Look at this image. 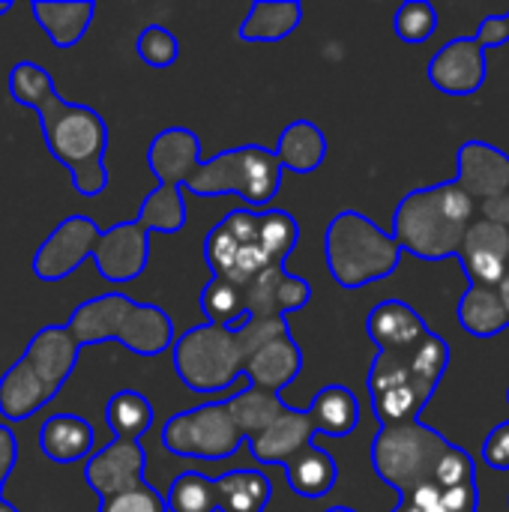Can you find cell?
Wrapping results in <instances>:
<instances>
[{
	"label": "cell",
	"instance_id": "60d3db41",
	"mask_svg": "<svg viewBox=\"0 0 509 512\" xmlns=\"http://www.w3.org/2000/svg\"><path fill=\"white\" fill-rule=\"evenodd\" d=\"M483 462L495 471H509V420L489 432L483 444Z\"/></svg>",
	"mask_w": 509,
	"mask_h": 512
},
{
	"label": "cell",
	"instance_id": "4fadbf2b",
	"mask_svg": "<svg viewBox=\"0 0 509 512\" xmlns=\"http://www.w3.org/2000/svg\"><path fill=\"white\" fill-rule=\"evenodd\" d=\"M90 258L99 276L111 285H123L138 279L150 261V234L132 219L117 222L105 231L90 234Z\"/></svg>",
	"mask_w": 509,
	"mask_h": 512
},
{
	"label": "cell",
	"instance_id": "7bdbcfd3",
	"mask_svg": "<svg viewBox=\"0 0 509 512\" xmlns=\"http://www.w3.org/2000/svg\"><path fill=\"white\" fill-rule=\"evenodd\" d=\"M15 462H18V438L6 423H0V498L9 474L15 471Z\"/></svg>",
	"mask_w": 509,
	"mask_h": 512
},
{
	"label": "cell",
	"instance_id": "d6986e66",
	"mask_svg": "<svg viewBox=\"0 0 509 512\" xmlns=\"http://www.w3.org/2000/svg\"><path fill=\"white\" fill-rule=\"evenodd\" d=\"M486 48L474 42V36L450 39L429 60V81L450 96H471L486 81Z\"/></svg>",
	"mask_w": 509,
	"mask_h": 512
},
{
	"label": "cell",
	"instance_id": "836d02e7",
	"mask_svg": "<svg viewBox=\"0 0 509 512\" xmlns=\"http://www.w3.org/2000/svg\"><path fill=\"white\" fill-rule=\"evenodd\" d=\"M201 312L207 315V324L216 327H240L246 321L243 315V294L237 285L210 276V282L201 291Z\"/></svg>",
	"mask_w": 509,
	"mask_h": 512
},
{
	"label": "cell",
	"instance_id": "f907efd6",
	"mask_svg": "<svg viewBox=\"0 0 509 512\" xmlns=\"http://www.w3.org/2000/svg\"><path fill=\"white\" fill-rule=\"evenodd\" d=\"M327 512H357V510H351V507H330Z\"/></svg>",
	"mask_w": 509,
	"mask_h": 512
},
{
	"label": "cell",
	"instance_id": "ee69618b",
	"mask_svg": "<svg viewBox=\"0 0 509 512\" xmlns=\"http://www.w3.org/2000/svg\"><path fill=\"white\" fill-rule=\"evenodd\" d=\"M474 42L483 45V48H495V45L509 42V27L507 21H504V15H489V18H483V24H480L477 33H474Z\"/></svg>",
	"mask_w": 509,
	"mask_h": 512
},
{
	"label": "cell",
	"instance_id": "74e56055",
	"mask_svg": "<svg viewBox=\"0 0 509 512\" xmlns=\"http://www.w3.org/2000/svg\"><path fill=\"white\" fill-rule=\"evenodd\" d=\"M135 51L138 57L153 66V69H168L177 63L180 57V39L168 30V27H159V24H150L138 33V42H135Z\"/></svg>",
	"mask_w": 509,
	"mask_h": 512
},
{
	"label": "cell",
	"instance_id": "5b68a950",
	"mask_svg": "<svg viewBox=\"0 0 509 512\" xmlns=\"http://www.w3.org/2000/svg\"><path fill=\"white\" fill-rule=\"evenodd\" d=\"M81 348L117 342L135 357H159L174 345V321L153 303H135L120 291L84 300L66 321Z\"/></svg>",
	"mask_w": 509,
	"mask_h": 512
},
{
	"label": "cell",
	"instance_id": "681fc988",
	"mask_svg": "<svg viewBox=\"0 0 509 512\" xmlns=\"http://www.w3.org/2000/svg\"><path fill=\"white\" fill-rule=\"evenodd\" d=\"M0 512H18V510H15L6 498H0Z\"/></svg>",
	"mask_w": 509,
	"mask_h": 512
},
{
	"label": "cell",
	"instance_id": "8fae6325",
	"mask_svg": "<svg viewBox=\"0 0 509 512\" xmlns=\"http://www.w3.org/2000/svg\"><path fill=\"white\" fill-rule=\"evenodd\" d=\"M240 444L243 435L237 432L225 402H207L201 408L180 411L162 426V447L180 459L225 462L240 450Z\"/></svg>",
	"mask_w": 509,
	"mask_h": 512
},
{
	"label": "cell",
	"instance_id": "ffe728a7",
	"mask_svg": "<svg viewBox=\"0 0 509 512\" xmlns=\"http://www.w3.org/2000/svg\"><path fill=\"white\" fill-rule=\"evenodd\" d=\"M366 333L378 345V351H411L417 348L432 330L426 321L402 300H384L378 303L366 318Z\"/></svg>",
	"mask_w": 509,
	"mask_h": 512
},
{
	"label": "cell",
	"instance_id": "9a60e30c",
	"mask_svg": "<svg viewBox=\"0 0 509 512\" xmlns=\"http://www.w3.org/2000/svg\"><path fill=\"white\" fill-rule=\"evenodd\" d=\"M144 468H147V456H144L141 441L114 438L99 453L93 450V456L84 462V480L102 501H108V498H117L123 492L144 486L147 483Z\"/></svg>",
	"mask_w": 509,
	"mask_h": 512
},
{
	"label": "cell",
	"instance_id": "ab89813d",
	"mask_svg": "<svg viewBox=\"0 0 509 512\" xmlns=\"http://www.w3.org/2000/svg\"><path fill=\"white\" fill-rule=\"evenodd\" d=\"M99 512H168L165 498L153 486H138L132 492H123L117 498H108L99 504Z\"/></svg>",
	"mask_w": 509,
	"mask_h": 512
},
{
	"label": "cell",
	"instance_id": "d6a6232c",
	"mask_svg": "<svg viewBox=\"0 0 509 512\" xmlns=\"http://www.w3.org/2000/svg\"><path fill=\"white\" fill-rule=\"evenodd\" d=\"M258 237L264 246V255L270 258V264L285 267L288 255L297 249L300 243V228L294 222V216H288L285 210H258Z\"/></svg>",
	"mask_w": 509,
	"mask_h": 512
},
{
	"label": "cell",
	"instance_id": "484cf974",
	"mask_svg": "<svg viewBox=\"0 0 509 512\" xmlns=\"http://www.w3.org/2000/svg\"><path fill=\"white\" fill-rule=\"evenodd\" d=\"M273 156L279 159L282 171L312 174L327 159V135L312 120H294L282 129Z\"/></svg>",
	"mask_w": 509,
	"mask_h": 512
},
{
	"label": "cell",
	"instance_id": "3957f363",
	"mask_svg": "<svg viewBox=\"0 0 509 512\" xmlns=\"http://www.w3.org/2000/svg\"><path fill=\"white\" fill-rule=\"evenodd\" d=\"M81 345L66 330V324L42 327L27 351L6 369L0 378V417L9 423H21L39 414L57 393L66 387L75 372Z\"/></svg>",
	"mask_w": 509,
	"mask_h": 512
},
{
	"label": "cell",
	"instance_id": "d590c367",
	"mask_svg": "<svg viewBox=\"0 0 509 512\" xmlns=\"http://www.w3.org/2000/svg\"><path fill=\"white\" fill-rule=\"evenodd\" d=\"M165 510L168 512H216V492L213 480L198 471L180 474L168 495H165Z\"/></svg>",
	"mask_w": 509,
	"mask_h": 512
},
{
	"label": "cell",
	"instance_id": "2e32d148",
	"mask_svg": "<svg viewBox=\"0 0 509 512\" xmlns=\"http://www.w3.org/2000/svg\"><path fill=\"white\" fill-rule=\"evenodd\" d=\"M456 258L471 285L498 288L509 273V231L477 216L471 228L465 231V240Z\"/></svg>",
	"mask_w": 509,
	"mask_h": 512
},
{
	"label": "cell",
	"instance_id": "d4e9b609",
	"mask_svg": "<svg viewBox=\"0 0 509 512\" xmlns=\"http://www.w3.org/2000/svg\"><path fill=\"white\" fill-rule=\"evenodd\" d=\"M306 417H309L315 435L348 438L360 426V399L348 387L330 384L315 393L312 405L306 408Z\"/></svg>",
	"mask_w": 509,
	"mask_h": 512
},
{
	"label": "cell",
	"instance_id": "5bb4252c",
	"mask_svg": "<svg viewBox=\"0 0 509 512\" xmlns=\"http://www.w3.org/2000/svg\"><path fill=\"white\" fill-rule=\"evenodd\" d=\"M99 225L90 216H66L36 249L33 255V276L42 282H60L66 276H72L87 258H90V234Z\"/></svg>",
	"mask_w": 509,
	"mask_h": 512
},
{
	"label": "cell",
	"instance_id": "e0dca14e",
	"mask_svg": "<svg viewBox=\"0 0 509 512\" xmlns=\"http://www.w3.org/2000/svg\"><path fill=\"white\" fill-rule=\"evenodd\" d=\"M243 315L246 318H285L309 306L312 285L300 276H291L285 267H267L243 288Z\"/></svg>",
	"mask_w": 509,
	"mask_h": 512
},
{
	"label": "cell",
	"instance_id": "f6af8a7d",
	"mask_svg": "<svg viewBox=\"0 0 509 512\" xmlns=\"http://www.w3.org/2000/svg\"><path fill=\"white\" fill-rule=\"evenodd\" d=\"M477 216L492 222V225H501L509 231V192L507 195H495V198H486L477 204Z\"/></svg>",
	"mask_w": 509,
	"mask_h": 512
},
{
	"label": "cell",
	"instance_id": "52a82bcc",
	"mask_svg": "<svg viewBox=\"0 0 509 512\" xmlns=\"http://www.w3.org/2000/svg\"><path fill=\"white\" fill-rule=\"evenodd\" d=\"M150 171L156 174L159 186L141 201L138 225L162 234H177L186 225V198L183 183L201 162V138L186 126H168L156 132L147 150Z\"/></svg>",
	"mask_w": 509,
	"mask_h": 512
},
{
	"label": "cell",
	"instance_id": "f5cc1de1",
	"mask_svg": "<svg viewBox=\"0 0 509 512\" xmlns=\"http://www.w3.org/2000/svg\"><path fill=\"white\" fill-rule=\"evenodd\" d=\"M504 21H507V27H509V12H507V15H504Z\"/></svg>",
	"mask_w": 509,
	"mask_h": 512
},
{
	"label": "cell",
	"instance_id": "c3c4849f",
	"mask_svg": "<svg viewBox=\"0 0 509 512\" xmlns=\"http://www.w3.org/2000/svg\"><path fill=\"white\" fill-rule=\"evenodd\" d=\"M393 512H420L417 510V507H411V504H405V501H402V504H399V507H396V510Z\"/></svg>",
	"mask_w": 509,
	"mask_h": 512
},
{
	"label": "cell",
	"instance_id": "1f68e13d",
	"mask_svg": "<svg viewBox=\"0 0 509 512\" xmlns=\"http://www.w3.org/2000/svg\"><path fill=\"white\" fill-rule=\"evenodd\" d=\"M105 420H108V429L114 432V438L120 441H141L153 420H156V411H153V402L138 393V390H120L108 399L105 405Z\"/></svg>",
	"mask_w": 509,
	"mask_h": 512
},
{
	"label": "cell",
	"instance_id": "7a4b0ae2",
	"mask_svg": "<svg viewBox=\"0 0 509 512\" xmlns=\"http://www.w3.org/2000/svg\"><path fill=\"white\" fill-rule=\"evenodd\" d=\"M477 219V204L459 189L456 180L408 192L393 216L390 237L402 252L423 261L456 258L465 231Z\"/></svg>",
	"mask_w": 509,
	"mask_h": 512
},
{
	"label": "cell",
	"instance_id": "f546056e",
	"mask_svg": "<svg viewBox=\"0 0 509 512\" xmlns=\"http://www.w3.org/2000/svg\"><path fill=\"white\" fill-rule=\"evenodd\" d=\"M456 315H459V324L465 327V333H471L477 339H492V336L504 333L509 327V318L504 306H501L498 288L471 285L462 294Z\"/></svg>",
	"mask_w": 509,
	"mask_h": 512
},
{
	"label": "cell",
	"instance_id": "44dd1931",
	"mask_svg": "<svg viewBox=\"0 0 509 512\" xmlns=\"http://www.w3.org/2000/svg\"><path fill=\"white\" fill-rule=\"evenodd\" d=\"M303 369V351L291 339V333L270 339L261 345L243 366V378L249 387L267 390V393H282Z\"/></svg>",
	"mask_w": 509,
	"mask_h": 512
},
{
	"label": "cell",
	"instance_id": "816d5d0a",
	"mask_svg": "<svg viewBox=\"0 0 509 512\" xmlns=\"http://www.w3.org/2000/svg\"><path fill=\"white\" fill-rule=\"evenodd\" d=\"M12 9V3H0V15H6Z\"/></svg>",
	"mask_w": 509,
	"mask_h": 512
},
{
	"label": "cell",
	"instance_id": "9c48e42d",
	"mask_svg": "<svg viewBox=\"0 0 509 512\" xmlns=\"http://www.w3.org/2000/svg\"><path fill=\"white\" fill-rule=\"evenodd\" d=\"M174 372L192 393H222L243 381V366L249 360L246 345L237 330L201 324L189 327L174 339Z\"/></svg>",
	"mask_w": 509,
	"mask_h": 512
},
{
	"label": "cell",
	"instance_id": "e575fe53",
	"mask_svg": "<svg viewBox=\"0 0 509 512\" xmlns=\"http://www.w3.org/2000/svg\"><path fill=\"white\" fill-rule=\"evenodd\" d=\"M9 93L18 105L39 111L57 93V87H54V78L39 63L18 60L9 72Z\"/></svg>",
	"mask_w": 509,
	"mask_h": 512
},
{
	"label": "cell",
	"instance_id": "277c9868",
	"mask_svg": "<svg viewBox=\"0 0 509 512\" xmlns=\"http://www.w3.org/2000/svg\"><path fill=\"white\" fill-rule=\"evenodd\" d=\"M39 126L48 153L69 171V180L78 195L96 198L108 186V126L105 117L78 102H66L54 93L39 111Z\"/></svg>",
	"mask_w": 509,
	"mask_h": 512
},
{
	"label": "cell",
	"instance_id": "bcb514c9",
	"mask_svg": "<svg viewBox=\"0 0 509 512\" xmlns=\"http://www.w3.org/2000/svg\"><path fill=\"white\" fill-rule=\"evenodd\" d=\"M441 486L438 483H423V486H417L408 498H402L405 504H411V507H417V510H429V507H435V504H441Z\"/></svg>",
	"mask_w": 509,
	"mask_h": 512
},
{
	"label": "cell",
	"instance_id": "7c38bea8",
	"mask_svg": "<svg viewBox=\"0 0 509 512\" xmlns=\"http://www.w3.org/2000/svg\"><path fill=\"white\" fill-rule=\"evenodd\" d=\"M204 258L216 279H225L237 288H243L261 270L276 267L264 255L258 237V210H246V207L231 210L219 225L210 228L204 240Z\"/></svg>",
	"mask_w": 509,
	"mask_h": 512
},
{
	"label": "cell",
	"instance_id": "30bf717a",
	"mask_svg": "<svg viewBox=\"0 0 509 512\" xmlns=\"http://www.w3.org/2000/svg\"><path fill=\"white\" fill-rule=\"evenodd\" d=\"M447 447L450 441L420 420L384 426L372 441V468L390 489L408 498L417 486L432 483L435 465Z\"/></svg>",
	"mask_w": 509,
	"mask_h": 512
},
{
	"label": "cell",
	"instance_id": "ac0fdd59",
	"mask_svg": "<svg viewBox=\"0 0 509 512\" xmlns=\"http://www.w3.org/2000/svg\"><path fill=\"white\" fill-rule=\"evenodd\" d=\"M456 183L474 201L509 192V153L486 141H465L456 153Z\"/></svg>",
	"mask_w": 509,
	"mask_h": 512
},
{
	"label": "cell",
	"instance_id": "603a6c76",
	"mask_svg": "<svg viewBox=\"0 0 509 512\" xmlns=\"http://www.w3.org/2000/svg\"><path fill=\"white\" fill-rule=\"evenodd\" d=\"M39 447L48 462L54 465H75L87 462L96 447L93 426L78 414H54L39 429Z\"/></svg>",
	"mask_w": 509,
	"mask_h": 512
},
{
	"label": "cell",
	"instance_id": "8d00e7d4",
	"mask_svg": "<svg viewBox=\"0 0 509 512\" xmlns=\"http://www.w3.org/2000/svg\"><path fill=\"white\" fill-rule=\"evenodd\" d=\"M393 30L408 45H423L438 30V12L429 0H408L393 18Z\"/></svg>",
	"mask_w": 509,
	"mask_h": 512
},
{
	"label": "cell",
	"instance_id": "f35d334b",
	"mask_svg": "<svg viewBox=\"0 0 509 512\" xmlns=\"http://www.w3.org/2000/svg\"><path fill=\"white\" fill-rule=\"evenodd\" d=\"M474 477H477L474 459H471L462 447L450 444V447L444 450V456L438 459V465H435V477H432V483H438L441 489H456V486L477 483Z\"/></svg>",
	"mask_w": 509,
	"mask_h": 512
},
{
	"label": "cell",
	"instance_id": "6da1fadb",
	"mask_svg": "<svg viewBox=\"0 0 509 512\" xmlns=\"http://www.w3.org/2000/svg\"><path fill=\"white\" fill-rule=\"evenodd\" d=\"M447 363L450 345L435 333L411 351H378L369 369V396L381 429L420 420V411L435 396Z\"/></svg>",
	"mask_w": 509,
	"mask_h": 512
},
{
	"label": "cell",
	"instance_id": "8992f818",
	"mask_svg": "<svg viewBox=\"0 0 509 512\" xmlns=\"http://www.w3.org/2000/svg\"><path fill=\"white\" fill-rule=\"evenodd\" d=\"M324 258L339 288L357 291V288H366L372 282L393 276L399 267L402 249L369 216L357 210H342L327 225Z\"/></svg>",
	"mask_w": 509,
	"mask_h": 512
},
{
	"label": "cell",
	"instance_id": "7dc6e473",
	"mask_svg": "<svg viewBox=\"0 0 509 512\" xmlns=\"http://www.w3.org/2000/svg\"><path fill=\"white\" fill-rule=\"evenodd\" d=\"M498 297H501V306H504V312H507L509 318V273L504 276V282L498 285Z\"/></svg>",
	"mask_w": 509,
	"mask_h": 512
},
{
	"label": "cell",
	"instance_id": "4316f807",
	"mask_svg": "<svg viewBox=\"0 0 509 512\" xmlns=\"http://www.w3.org/2000/svg\"><path fill=\"white\" fill-rule=\"evenodd\" d=\"M336 480H339V465L318 444L303 447L285 465V483H288V489L294 495H300V498H309V501H318V498L330 495L333 486H336Z\"/></svg>",
	"mask_w": 509,
	"mask_h": 512
},
{
	"label": "cell",
	"instance_id": "b9f144b4",
	"mask_svg": "<svg viewBox=\"0 0 509 512\" xmlns=\"http://www.w3.org/2000/svg\"><path fill=\"white\" fill-rule=\"evenodd\" d=\"M477 504H480L477 483H468V486H456V489H444L441 492V507L447 512H477Z\"/></svg>",
	"mask_w": 509,
	"mask_h": 512
},
{
	"label": "cell",
	"instance_id": "f1b7e54d",
	"mask_svg": "<svg viewBox=\"0 0 509 512\" xmlns=\"http://www.w3.org/2000/svg\"><path fill=\"white\" fill-rule=\"evenodd\" d=\"M216 512H264L273 498V486L261 471H228L213 480Z\"/></svg>",
	"mask_w": 509,
	"mask_h": 512
},
{
	"label": "cell",
	"instance_id": "ba28073f",
	"mask_svg": "<svg viewBox=\"0 0 509 512\" xmlns=\"http://www.w3.org/2000/svg\"><path fill=\"white\" fill-rule=\"evenodd\" d=\"M183 189L201 198L237 195L252 207H267L282 189V165L273 150L255 144L231 147L210 159H201L186 177Z\"/></svg>",
	"mask_w": 509,
	"mask_h": 512
},
{
	"label": "cell",
	"instance_id": "cb8c5ba5",
	"mask_svg": "<svg viewBox=\"0 0 509 512\" xmlns=\"http://www.w3.org/2000/svg\"><path fill=\"white\" fill-rule=\"evenodd\" d=\"M30 12H33L36 24L42 27V33L57 48H72L90 30L93 15H96V3H90V0H72V3L36 0V3H30Z\"/></svg>",
	"mask_w": 509,
	"mask_h": 512
},
{
	"label": "cell",
	"instance_id": "7402d4cb",
	"mask_svg": "<svg viewBox=\"0 0 509 512\" xmlns=\"http://www.w3.org/2000/svg\"><path fill=\"white\" fill-rule=\"evenodd\" d=\"M309 444H315V429L306 411H294V408H285L261 435L249 438L252 456L261 465H279V468H285Z\"/></svg>",
	"mask_w": 509,
	"mask_h": 512
},
{
	"label": "cell",
	"instance_id": "83f0119b",
	"mask_svg": "<svg viewBox=\"0 0 509 512\" xmlns=\"http://www.w3.org/2000/svg\"><path fill=\"white\" fill-rule=\"evenodd\" d=\"M303 21V6L297 0H255L237 36L246 42H279L291 36Z\"/></svg>",
	"mask_w": 509,
	"mask_h": 512
},
{
	"label": "cell",
	"instance_id": "4dcf8cb0",
	"mask_svg": "<svg viewBox=\"0 0 509 512\" xmlns=\"http://www.w3.org/2000/svg\"><path fill=\"white\" fill-rule=\"evenodd\" d=\"M225 405H228V414H231L237 432L243 435V441L261 435L288 408L279 393H267L258 387H243L240 393L225 399Z\"/></svg>",
	"mask_w": 509,
	"mask_h": 512
}]
</instances>
